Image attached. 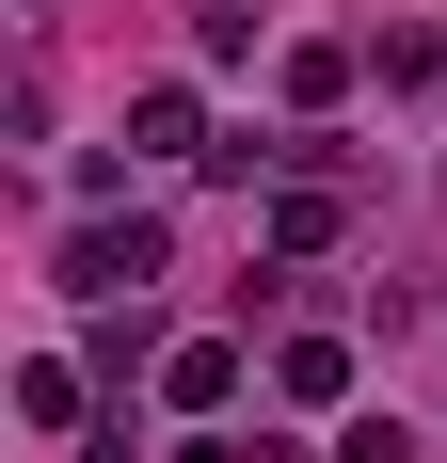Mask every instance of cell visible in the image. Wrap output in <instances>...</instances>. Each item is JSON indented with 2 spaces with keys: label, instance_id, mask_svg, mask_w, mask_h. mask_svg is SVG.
<instances>
[{
  "label": "cell",
  "instance_id": "obj_1",
  "mask_svg": "<svg viewBox=\"0 0 447 463\" xmlns=\"http://www.w3.org/2000/svg\"><path fill=\"white\" fill-rule=\"evenodd\" d=\"M48 288H81V304H144V288H160V224H144V208H128V224H81Z\"/></svg>",
  "mask_w": 447,
  "mask_h": 463
},
{
  "label": "cell",
  "instance_id": "obj_2",
  "mask_svg": "<svg viewBox=\"0 0 447 463\" xmlns=\"http://www.w3.org/2000/svg\"><path fill=\"white\" fill-rule=\"evenodd\" d=\"M128 160H160V176H176V160H208V96H192V80L128 96Z\"/></svg>",
  "mask_w": 447,
  "mask_h": 463
},
{
  "label": "cell",
  "instance_id": "obj_3",
  "mask_svg": "<svg viewBox=\"0 0 447 463\" xmlns=\"http://www.w3.org/2000/svg\"><path fill=\"white\" fill-rule=\"evenodd\" d=\"M271 400L336 416V400H352V352H336V335H288V352H271Z\"/></svg>",
  "mask_w": 447,
  "mask_h": 463
},
{
  "label": "cell",
  "instance_id": "obj_4",
  "mask_svg": "<svg viewBox=\"0 0 447 463\" xmlns=\"http://www.w3.org/2000/svg\"><path fill=\"white\" fill-rule=\"evenodd\" d=\"M160 400H176V416H224V400H240V335H192L176 368H160Z\"/></svg>",
  "mask_w": 447,
  "mask_h": 463
},
{
  "label": "cell",
  "instance_id": "obj_5",
  "mask_svg": "<svg viewBox=\"0 0 447 463\" xmlns=\"http://www.w3.org/2000/svg\"><path fill=\"white\" fill-rule=\"evenodd\" d=\"M271 80H288V112H336V96H352V48L304 33V48H271Z\"/></svg>",
  "mask_w": 447,
  "mask_h": 463
},
{
  "label": "cell",
  "instance_id": "obj_6",
  "mask_svg": "<svg viewBox=\"0 0 447 463\" xmlns=\"http://www.w3.org/2000/svg\"><path fill=\"white\" fill-rule=\"evenodd\" d=\"M271 256H336V192H271Z\"/></svg>",
  "mask_w": 447,
  "mask_h": 463
},
{
  "label": "cell",
  "instance_id": "obj_7",
  "mask_svg": "<svg viewBox=\"0 0 447 463\" xmlns=\"http://www.w3.org/2000/svg\"><path fill=\"white\" fill-rule=\"evenodd\" d=\"M192 64H256V0H192Z\"/></svg>",
  "mask_w": 447,
  "mask_h": 463
},
{
  "label": "cell",
  "instance_id": "obj_8",
  "mask_svg": "<svg viewBox=\"0 0 447 463\" xmlns=\"http://www.w3.org/2000/svg\"><path fill=\"white\" fill-rule=\"evenodd\" d=\"M16 416H33V431H81L96 400H81V368H16Z\"/></svg>",
  "mask_w": 447,
  "mask_h": 463
},
{
  "label": "cell",
  "instance_id": "obj_9",
  "mask_svg": "<svg viewBox=\"0 0 447 463\" xmlns=\"http://www.w3.org/2000/svg\"><path fill=\"white\" fill-rule=\"evenodd\" d=\"M336 463H415V431H400V416H352V431H336Z\"/></svg>",
  "mask_w": 447,
  "mask_h": 463
},
{
  "label": "cell",
  "instance_id": "obj_10",
  "mask_svg": "<svg viewBox=\"0 0 447 463\" xmlns=\"http://www.w3.org/2000/svg\"><path fill=\"white\" fill-rule=\"evenodd\" d=\"M176 463H256V448H240V431H192V448H176Z\"/></svg>",
  "mask_w": 447,
  "mask_h": 463
},
{
  "label": "cell",
  "instance_id": "obj_11",
  "mask_svg": "<svg viewBox=\"0 0 447 463\" xmlns=\"http://www.w3.org/2000/svg\"><path fill=\"white\" fill-rule=\"evenodd\" d=\"M81 463H144V448H128V431H81Z\"/></svg>",
  "mask_w": 447,
  "mask_h": 463
}]
</instances>
